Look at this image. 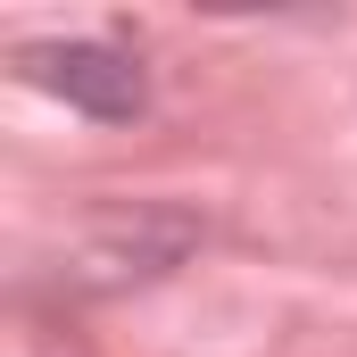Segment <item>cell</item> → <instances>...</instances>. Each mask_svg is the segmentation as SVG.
Segmentation results:
<instances>
[{"label":"cell","mask_w":357,"mask_h":357,"mask_svg":"<svg viewBox=\"0 0 357 357\" xmlns=\"http://www.w3.org/2000/svg\"><path fill=\"white\" fill-rule=\"evenodd\" d=\"M25 75L50 91V100L100 116V125H133V116L150 108L142 59L116 50V42H42V50H25Z\"/></svg>","instance_id":"cell-1"}]
</instances>
